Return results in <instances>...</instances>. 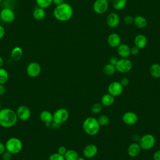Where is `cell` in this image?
Masks as SVG:
<instances>
[{
    "label": "cell",
    "mask_w": 160,
    "mask_h": 160,
    "mask_svg": "<svg viewBox=\"0 0 160 160\" xmlns=\"http://www.w3.org/2000/svg\"><path fill=\"white\" fill-rule=\"evenodd\" d=\"M122 120L125 124L132 126L138 122V117L135 112L132 111H128L122 115Z\"/></svg>",
    "instance_id": "4fadbf2b"
},
{
    "label": "cell",
    "mask_w": 160,
    "mask_h": 160,
    "mask_svg": "<svg viewBox=\"0 0 160 160\" xmlns=\"http://www.w3.org/2000/svg\"><path fill=\"white\" fill-rule=\"evenodd\" d=\"M108 44L112 48H117L121 44V38L116 33L110 34L107 39Z\"/></svg>",
    "instance_id": "e0dca14e"
},
{
    "label": "cell",
    "mask_w": 160,
    "mask_h": 160,
    "mask_svg": "<svg viewBox=\"0 0 160 160\" xmlns=\"http://www.w3.org/2000/svg\"><path fill=\"white\" fill-rule=\"evenodd\" d=\"M16 111L10 108H3L0 110V126L4 128L14 126L18 121Z\"/></svg>",
    "instance_id": "6da1fadb"
},
{
    "label": "cell",
    "mask_w": 160,
    "mask_h": 160,
    "mask_svg": "<svg viewBox=\"0 0 160 160\" xmlns=\"http://www.w3.org/2000/svg\"><path fill=\"white\" fill-rule=\"evenodd\" d=\"M116 70L120 73H126L130 71L132 68V63L128 58H121L118 60L115 65Z\"/></svg>",
    "instance_id": "52a82bcc"
},
{
    "label": "cell",
    "mask_w": 160,
    "mask_h": 160,
    "mask_svg": "<svg viewBox=\"0 0 160 160\" xmlns=\"http://www.w3.org/2000/svg\"><path fill=\"white\" fill-rule=\"evenodd\" d=\"M108 9V2L106 0H96L93 4V10L97 14H103Z\"/></svg>",
    "instance_id": "7c38bea8"
},
{
    "label": "cell",
    "mask_w": 160,
    "mask_h": 160,
    "mask_svg": "<svg viewBox=\"0 0 160 160\" xmlns=\"http://www.w3.org/2000/svg\"><path fill=\"white\" fill-rule=\"evenodd\" d=\"M1 104H0V110H1Z\"/></svg>",
    "instance_id": "c3c4849f"
},
{
    "label": "cell",
    "mask_w": 160,
    "mask_h": 160,
    "mask_svg": "<svg viewBox=\"0 0 160 160\" xmlns=\"http://www.w3.org/2000/svg\"><path fill=\"white\" fill-rule=\"evenodd\" d=\"M5 34V29L3 26L0 25V39L4 37Z\"/></svg>",
    "instance_id": "b9f144b4"
},
{
    "label": "cell",
    "mask_w": 160,
    "mask_h": 160,
    "mask_svg": "<svg viewBox=\"0 0 160 160\" xmlns=\"http://www.w3.org/2000/svg\"><path fill=\"white\" fill-rule=\"evenodd\" d=\"M106 1H107L108 2H109V1H112V0H106Z\"/></svg>",
    "instance_id": "7dc6e473"
},
{
    "label": "cell",
    "mask_w": 160,
    "mask_h": 160,
    "mask_svg": "<svg viewBox=\"0 0 160 160\" xmlns=\"http://www.w3.org/2000/svg\"><path fill=\"white\" fill-rule=\"evenodd\" d=\"M102 71H103V72L106 75L111 76V75L114 74V72H115V71L116 70L115 66H114V65H112V64H111L110 63H108V64H106L103 67Z\"/></svg>",
    "instance_id": "83f0119b"
},
{
    "label": "cell",
    "mask_w": 160,
    "mask_h": 160,
    "mask_svg": "<svg viewBox=\"0 0 160 160\" xmlns=\"http://www.w3.org/2000/svg\"><path fill=\"white\" fill-rule=\"evenodd\" d=\"M48 160H65V159H64V156H62L58 152H55V153L51 154L49 156Z\"/></svg>",
    "instance_id": "d6a6232c"
},
{
    "label": "cell",
    "mask_w": 160,
    "mask_h": 160,
    "mask_svg": "<svg viewBox=\"0 0 160 160\" xmlns=\"http://www.w3.org/2000/svg\"><path fill=\"white\" fill-rule=\"evenodd\" d=\"M39 118L46 126H49L52 122V114L49 111L44 110L40 112Z\"/></svg>",
    "instance_id": "ac0fdd59"
},
{
    "label": "cell",
    "mask_w": 160,
    "mask_h": 160,
    "mask_svg": "<svg viewBox=\"0 0 160 160\" xmlns=\"http://www.w3.org/2000/svg\"><path fill=\"white\" fill-rule=\"evenodd\" d=\"M6 91V88L4 86V84H0V96L3 95Z\"/></svg>",
    "instance_id": "7bdbcfd3"
},
{
    "label": "cell",
    "mask_w": 160,
    "mask_h": 160,
    "mask_svg": "<svg viewBox=\"0 0 160 160\" xmlns=\"http://www.w3.org/2000/svg\"><path fill=\"white\" fill-rule=\"evenodd\" d=\"M141 151V148L139 144L136 142L131 143L128 148V154L131 157H136L138 156Z\"/></svg>",
    "instance_id": "d6986e66"
},
{
    "label": "cell",
    "mask_w": 160,
    "mask_h": 160,
    "mask_svg": "<svg viewBox=\"0 0 160 160\" xmlns=\"http://www.w3.org/2000/svg\"><path fill=\"white\" fill-rule=\"evenodd\" d=\"M148 43V39L146 37L142 34L137 35L134 38V44L139 49L144 48Z\"/></svg>",
    "instance_id": "ffe728a7"
},
{
    "label": "cell",
    "mask_w": 160,
    "mask_h": 160,
    "mask_svg": "<svg viewBox=\"0 0 160 160\" xmlns=\"http://www.w3.org/2000/svg\"><path fill=\"white\" fill-rule=\"evenodd\" d=\"M40 160H41V159H40Z\"/></svg>",
    "instance_id": "f907efd6"
},
{
    "label": "cell",
    "mask_w": 160,
    "mask_h": 160,
    "mask_svg": "<svg viewBox=\"0 0 160 160\" xmlns=\"http://www.w3.org/2000/svg\"><path fill=\"white\" fill-rule=\"evenodd\" d=\"M68 118V111L65 108H59L52 114V122L59 125L65 122Z\"/></svg>",
    "instance_id": "8992f818"
},
{
    "label": "cell",
    "mask_w": 160,
    "mask_h": 160,
    "mask_svg": "<svg viewBox=\"0 0 160 160\" xmlns=\"http://www.w3.org/2000/svg\"><path fill=\"white\" fill-rule=\"evenodd\" d=\"M76 160H85V159H84V158H82V157H78V158L76 159Z\"/></svg>",
    "instance_id": "bcb514c9"
},
{
    "label": "cell",
    "mask_w": 160,
    "mask_h": 160,
    "mask_svg": "<svg viewBox=\"0 0 160 160\" xmlns=\"http://www.w3.org/2000/svg\"><path fill=\"white\" fill-rule=\"evenodd\" d=\"M133 23L134 24L136 27L139 29H142L146 26L148 22L144 17L140 15H138L134 18Z\"/></svg>",
    "instance_id": "44dd1931"
},
{
    "label": "cell",
    "mask_w": 160,
    "mask_h": 160,
    "mask_svg": "<svg viewBox=\"0 0 160 160\" xmlns=\"http://www.w3.org/2000/svg\"><path fill=\"white\" fill-rule=\"evenodd\" d=\"M97 120L100 126H106L109 123V119L108 116L105 114L99 116L97 119Z\"/></svg>",
    "instance_id": "1f68e13d"
},
{
    "label": "cell",
    "mask_w": 160,
    "mask_h": 160,
    "mask_svg": "<svg viewBox=\"0 0 160 160\" xmlns=\"http://www.w3.org/2000/svg\"><path fill=\"white\" fill-rule=\"evenodd\" d=\"M149 72L154 78H160V65L158 63L152 64L149 68Z\"/></svg>",
    "instance_id": "d4e9b609"
},
{
    "label": "cell",
    "mask_w": 160,
    "mask_h": 160,
    "mask_svg": "<svg viewBox=\"0 0 160 160\" xmlns=\"http://www.w3.org/2000/svg\"><path fill=\"white\" fill-rule=\"evenodd\" d=\"M0 18L3 22L10 23L14 20L15 13L11 8H4L0 11Z\"/></svg>",
    "instance_id": "ba28073f"
},
{
    "label": "cell",
    "mask_w": 160,
    "mask_h": 160,
    "mask_svg": "<svg viewBox=\"0 0 160 160\" xmlns=\"http://www.w3.org/2000/svg\"><path fill=\"white\" fill-rule=\"evenodd\" d=\"M5 151H6L5 144H4L2 142H0V155H2Z\"/></svg>",
    "instance_id": "60d3db41"
},
{
    "label": "cell",
    "mask_w": 160,
    "mask_h": 160,
    "mask_svg": "<svg viewBox=\"0 0 160 160\" xmlns=\"http://www.w3.org/2000/svg\"><path fill=\"white\" fill-rule=\"evenodd\" d=\"M1 1H2V0H0V2H1Z\"/></svg>",
    "instance_id": "681fc988"
},
{
    "label": "cell",
    "mask_w": 160,
    "mask_h": 160,
    "mask_svg": "<svg viewBox=\"0 0 160 160\" xmlns=\"http://www.w3.org/2000/svg\"><path fill=\"white\" fill-rule=\"evenodd\" d=\"M67 151V149H66V148L64 146H59L58 149V153L64 156V154L66 153V152Z\"/></svg>",
    "instance_id": "8d00e7d4"
},
{
    "label": "cell",
    "mask_w": 160,
    "mask_h": 160,
    "mask_svg": "<svg viewBox=\"0 0 160 160\" xmlns=\"http://www.w3.org/2000/svg\"><path fill=\"white\" fill-rule=\"evenodd\" d=\"M5 147L6 150L12 154H17L21 151L22 149V143L19 138L12 137L6 141Z\"/></svg>",
    "instance_id": "277c9868"
},
{
    "label": "cell",
    "mask_w": 160,
    "mask_h": 160,
    "mask_svg": "<svg viewBox=\"0 0 160 160\" xmlns=\"http://www.w3.org/2000/svg\"><path fill=\"white\" fill-rule=\"evenodd\" d=\"M119 59L116 57H111L110 59H109V63L115 66L117 63V62L118 61Z\"/></svg>",
    "instance_id": "ab89813d"
},
{
    "label": "cell",
    "mask_w": 160,
    "mask_h": 160,
    "mask_svg": "<svg viewBox=\"0 0 160 160\" xmlns=\"http://www.w3.org/2000/svg\"><path fill=\"white\" fill-rule=\"evenodd\" d=\"M17 117L18 119L25 121L28 120L31 117V110L30 109L25 105L19 106L16 111Z\"/></svg>",
    "instance_id": "9c48e42d"
},
{
    "label": "cell",
    "mask_w": 160,
    "mask_h": 160,
    "mask_svg": "<svg viewBox=\"0 0 160 160\" xmlns=\"http://www.w3.org/2000/svg\"><path fill=\"white\" fill-rule=\"evenodd\" d=\"M78 157L79 156L77 151L73 149L67 150L64 155L65 160H76Z\"/></svg>",
    "instance_id": "484cf974"
},
{
    "label": "cell",
    "mask_w": 160,
    "mask_h": 160,
    "mask_svg": "<svg viewBox=\"0 0 160 160\" xmlns=\"http://www.w3.org/2000/svg\"><path fill=\"white\" fill-rule=\"evenodd\" d=\"M156 139L151 134H146L139 139V145L144 150H149L153 148L155 144Z\"/></svg>",
    "instance_id": "5b68a950"
},
{
    "label": "cell",
    "mask_w": 160,
    "mask_h": 160,
    "mask_svg": "<svg viewBox=\"0 0 160 160\" xmlns=\"http://www.w3.org/2000/svg\"><path fill=\"white\" fill-rule=\"evenodd\" d=\"M91 112L95 114L100 113L102 110V105L101 103L96 102L93 104L91 108Z\"/></svg>",
    "instance_id": "4dcf8cb0"
},
{
    "label": "cell",
    "mask_w": 160,
    "mask_h": 160,
    "mask_svg": "<svg viewBox=\"0 0 160 160\" xmlns=\"http://www.w3.org/2000/svg\"><path fill=\"white\" fill-rule=\"evenodd\" d=\"M3 63H4V60H3L2 58L0 56V68L2 67V66L3 65Z\"/></svg>",
    "instance_id": "f6af8a7d"
},
{
    "label": "cell",
    "mask_w": 160,
    "mask_h": 160,
    "mask_svg": "<svg viewBox=\"0 0 160 160\" xmlns=\"http://www.w3.org/2000/svg\"><path fill=\"white\" fill-rule=\"evenodd\" d=\"M82 128L87 134L94 136L99 132L100 125L97 119L92 117H88L82 122Z\"/></svg>",
    "instance_id": "3957f363"
},
{
    "label": "cell",
    "mask_w": 160,
    "mask_h": 160,
    "mask_svg": "<svg viewBox=\"0 0 160 160\" xmlns=\"http://www.w3.org/2000/svg\"><path fill=\"white\" fill-rule=\"evenodd\" d=\"M154 160H160V149L154 152L153 154Z\"/></svg>",
    "instance_id": "f35d334b"
},
{
    "label": "cell",
    "mask_w": 160,
    "mask_h": 160,
    "mask_svg": "<svg viewBox=\"0 0 160 160\" xmlns=\"http://www.w3.org/2000/svg\"><path fill=\"white\" fill-rule=\"evenodd\" d=\"M41 71V67L38 62H31L26 68V72L29 77L36 78L39 75Z\"/></svg>",
    "instance_id": "30bf717a"
},
{
    "label": "cell",
    "mask_w": 160,
    "mask_h": 160,
    "mask_svg": "<svg viewBox=\"0 0 160 160\" xmlns=\"http://www.w3.org/2000/svg\"><path fill=\"white\" fill-rule=\"evenodd\" d=\"M22 49L19 46L14 47L11 52V58L14 61H18L21 59L22 56Z\"/></svg>",
    "instance_id": "7402d4cb"
},
{
    "label": "cell",
    "mask_w": 160,
    "mask_h": 160,
    "mask_svg": "<svg viewBox=\"0 0 160 160\" xmlns=\"http://www.w3.org/2000/svg\"><path fill=\"white\" fill-rule=\"evenodd\" d=\"M36 2L38 7L46 9L51 5L52 1V0H36Z\"/></svg>",
    "instance_id": "f546056e"
},
{
    "label": "cell",
    "mask_w": 160,
    "mask_h": 160,
    "mask_svg": "<svg viewBox=\"0 0 160 160\" xmlns=\"http://www.w3.org/2000/svg\"><path fill=\"white\" fill-rule=\"evenodd\" d=\"M114 102V97L109 93L104 94L101 98V103L104 106H111Z\"/></svg>",
    "instance_id": "603a6c76"
},
{
    "label": "cell",
    "mask_w": 160,
    "mask_h": 160,
    "mask_svg": "<svg viewBox=\"0 0 160 160\" xmlns=\"http://www.w3.org/2000/svg\"><path fill=\"white\" fill-rule=\"evenodd\" d=\"M120 83L121 84V85L124 87V86H126L129 84V80L128 78H123L121 79Z\"/></svg>",
    "instance_id": "74e56055"
},
{
    "label": "cell",
    "mask_w": 160,
    "mask_h": 160,
    "mask_svg": "<svg viewBox=\"0 0 160 160\" xmlns=\"http://www.w3.org/2000/svg\"><path fill=\"white\" fill-rule=\"evenodd\" d=\"M73 14V10L70 4L66 2H62V4L56 6L53 11V15L54 18L62 22H65L69 20Z\"/></svg>",
    "instance_id": "7a4b0ae2"
},
{
    "label": "cell",
    "mask_w": 160,
    "mask_h": 160,
    "mask_svg": "<svg viewBox=\"0 0 160 160\" xmlns=\"http://www.w3.org/2000/svg\"><path fill=\"white\" fill-rule=\"evenodd\" d=\"M119 17L115 12L109 14L106 18V23L108 26L111 28H116L119 24Z\"/></svg>",
    "instance_id": "9a60e30c"
},
{
    "label": "cell",
    "mask_w": 160,
    "mask_h": 160,
    "mask_svg": "<svg viewBox=\"0 0 160 160\" xmlns=\"http://www.w3.org/2000/svg\"><path fill=\"white\" fill-rule=\"evenodd\" d=\"M52 3H54L56 6L59 5L62 2H64V0H52Z\"/></svg>",
    "instance_id": "ee69618b"
},
{
    "label": "cell",
    "mask_w": 160,
    "mask_h": 160,
    "mask_svg": "<svg viewBox=\"0 0 160 160\" xmlns=\"http://www.w3.org/2000/svg\"><path fill=\"white\" fill-rule=\"evenodd\" d=\"M108 93L113 96L114 97L118 96L122 94L123 91V86L120 82L113 81L109 84L108 88Z\"/></svg>",
    "instance_id": "8fae6325"
},
{
    "label": "cell",
    "mask_w": 160,
    "mask_h": 160,
    "mask_svg": "<svg viewBox=\"0 0 160 160\" xmlns=\"http://www.w3.org/2000/svg\"><path fill=\"white\" fill-rule=\"evenodd\" d=\"M12 154L8 151H5L2 154V158L3 160H11L12 158Z\"/></svg>",
    "instance_id": "e575fe53"
},
{
    "label": "cell",
    "mask_w": 160,
    "mask_h": 160,
    "mask_svg": "<svg viewBox=\"0 0 160 160\" xmlns=\"http://www.w3.org/2000/svg\"><path fill=\"white\" fill-rule=\"evenodd\" d=\"M139 49L138 47H136V46L130 48V53H131V54L134 55V56L137 55L139 53Z\"/></svg>",
    "instance_id": "d590c367"
},
{
    "label": "cell",
    "mask_w": 160,
    "mask_h": 160,
    "mask_svg": "<svg viewBox=\"0 0 160 160\" xmlns=\"http://www.w3.org/2000/svg\"><path fill=\"white\" fill-rule=\"evenodd\" d=\"M98 147L94 144H89L85 146L83 149L82 153L85 158L91 159L94 158L98 153Z\"/></svg>",
    "instance_id": "5bb4252c"
},
{
    "label": "cell",
    "mask_w": 160,
    "mask_h": 160,
    "mask_svg": "<svg viewBox=\"0 0 160 160\" xmlns=\"http://www.w3.org/2000/svg\"><path fill=\"white\" fill-rule=\"evenodd\" d=\"M46 16V11L44 9L39 8L37 6L32 12V16L33 18L38 21L42 20Z\"/></svg>",
    "instance_id": "cb8c5ba5"
},
{
    "label": "cell",
    "mask_w": 160,
    "mask_h": 160,
    "mask_svg": "<svg viewBox=\"0 0 160 160\" xmlns=\"http://www.w3.org/2000/svg\"><path fill=\"white\" fill-rule=\"evenodd\" d=\"M117 52L119 56L122 58H128L130 53V48L126 44H120L117 47Z\"/></svg>",
    "instance_id": "2e32d148"
},
{
    "label": "cell",
    "mask_w": 160,
    "mask_h": 160,
    "mask_svg": "<svg viewBox=\"0 0 160 160\" xmlns=\"http://www.w3.org/2000/svg\"><path fill=\"white\" fill-rule=\"evenodd\" d=\"M127 4V0H113V8L118 11L122 10L125 8Z\"/></svg>",
    "instance_id": "4316f807"
},
{
    "label": "cell",
    "mask_w": 160,
    "mask_h": 160,
    "mask_svg": "<svg viewBox=\"0 0 160 160\" xmlns=\"http://www.w3.org/2000/svg\"><path fill=\"white\" fill-rule=\"evenodd\" d=\"M9 79V74L8 71L2 68H0V84H5Z\"/></svg>",
    "instance_id": "f1b7e54d"
},
{
    "label": "cell",
    "mask_w": 160,
    "mask_h": 160,
    "mask_svg": "<svg viewBox=\"0 0 160 160\" xmlns=\"http://www.w3.org/2000/svg\"><path fill=\"white\" fill-rule=\"evenodd\" d=\"M134 18L131 16H126L124 18V22L126 25H131L133 23Z\"/></svg>",
    "instance_id": "836d02e7"
}]
</instances>
